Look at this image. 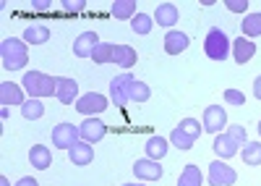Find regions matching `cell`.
<instances>
[{
	"label": "cell",
	"mask_w": 261,
	"mask_h": 186,
	"mask_svg": "<svg viewBox=\"0 0 261 186\" xmlns=\"http://www.w3.org/2000/svg\"><path fill=\"white\" fill-rule=\"evenodd\" d=\"M212 150L217 152V160H227V157H235L238 155V150H241V144H238L227 131H222V134H217L214 136V142H212Z\"/></svg>",
	"instance_id": "obj_11"
},
{
	"label": "cell",
	"mask_w": 261,
	"mask_h": 186,
	"mask_svg": "<svg viewBox=\"0 0 261 186\" xmlns=\"http://www.w3.org/2000/svg\"><path fill=\"white\" fill-rule=\"evenodd\" d=\"M68 157H71L73 165H79V168H84V165H92V160H94V147H92L89 142L79 139L73 147L68 150Z\"/></svg>",
	"instance_id": "obj_14"
},
{
	"label": "cell",
	"mask_w": 261,
	"mask_h": 186,
	"mask_svg": "<svg viewBox=\"0 0 261 186\" xmlns=\"http://www.w3.org/2000/svg\"><path fill=\"white\" fill-rule=\"evenodd\" d=\"M107 108H110V100H107L105 95H99V92H86L76 102V110L81 115H86V118H94V115L105 113Z\"/></svg>",
	"instance_id": "obj_4"
},
{
	"label": "cell",
	"mask_w": 261,
	"mask_h": 186,
	"mask_svg": "<svg viewBox=\"0 0 261 186\" xmlns=\"http://www.w3.org/2000/svg\"><path fill=\"white\" fill-rule=\"evenodd\" d=\"M113 53H115V45H110V42H99L97 48H94V53H92V60L94 63H113Z\"/></svg>",
	"instance_id": "obj_30"
},
{
	"label": "cell",
	"mask_w": 261,
	"mask_h": 186,
	"mask_svg": "<svg viewBox=\"0 0 261 186\" xmlns=\"http://www.w3.org/2000/svg\"><path fill=\"white\" fill-rule=\"evenodd\" d=\"M79 139H81V131L73 123H58L53 129V144L58 150H71Z\"/></svg>",
	"instance_id": "obj_5"
},
{
	"label": "cell",
	"mask_w": 261,
	"mask_h": 186,
	"mask_svg": "<svg viewBox=\"0 0 261 186\" xmlns=\"http://www.w3.org/2000/svg\"><path fill=\"white\" fill-rule=\"evenodd\" d=\"M241 157H243L246 165H251V168L261 165V142H248V144H243Z\"/></svg>",
	"instance_id": "obj_27"
},
{
	"label": "cell",
	"mask_w": 261,
	"mask_h": 186,
	"mask_svg": "<svg viewBox=\"0 0 261 186\" xmlns=\"http://www.w3.org/2000/svg\"><path fill=\"white\" fill-rule=\"evenodd\" d=\"M149 97H151L149 84H144V81H139V79H130V84H128V102H146Z\"/></svg>",
	"instance_id": "obj_25"
},
{
	"label": "cell",
	"mask_w": 261,
	"mask_h": 186,
	"mask_svg": "<svg viewBox=\"0 0 261 186\" xmlns=\"http://www.w3.org/2000/svg\"><path fill=\"white\" fill-rule=\"evenodd\" d=\"M29 162H32V168H37V171H47L53 165L50 147H45V144H34V147L29 150Z\"/></svg>",
	"instance_id": "obj_18"
},
{
	"label": "cell",
	"mask_w": 261,
	"mask_h": 186,
	"mask_svg": "<svg viewBox=\"0 0 261 186\" xmlns=\"http://www.w3.org/2000/svg\"><path fill=\"white\" fill-rule=\"evenodd\" d=\"M230 50H232V42L227 39V34H225L220 27L209 29V34H206V39H204V53H206V58H209V60H217V63H222V60H227Z\"/></svg>",
	"instance_id": "obj_3"
},
{
	"label": "cell",
	"mask_w": 261,
	"mask_h": 186,
	"mask_svg": "<svg viewBox=\"0 0 261 186\" xmlns=\"http://www.w3.org/2000/svg\"><path fill=\"white\" fill-rule=\"evenodd\" d=\"M123 186H144V183H123Z\"/></svg>",
	"instance_id": "obj_41"
},
{
	"label": "cell",
	"mask_w": 261,
	"mask_h": 186,
	"mask_svg": "<svg viewBox=\"0 0 261 186\" xmlns=\"http://www.w3.org/2000/svg\"><path fill=\"white\" fill-rule=\"evenodd\" d=\"M21 39H24L27 45H45L50 39V29L45 24H32V27H27V32H24Z\"/></svg>",
	"instance_id": "obj_22"
},
{
	"label": "cell",
	"mask_w": 261,
	"mask_h": 186,
	"mask_svg": "<svg viewBox=\"0 0 261 186\" xmlns=\"http://www.w3.org/2000/svg\"><path fill=\"white\" fill-rule=\"evenodd\" d=\"M201 183H204V173L199 171V165L188 162L183 173L178 176V186H201Z\"/></svg>",
	"instance_id": "obj_23"
},
{
	"label": "cell",
	"mask_w": 261,
	"mask_h": 186,
	"mask_svg": "<svg viewBox=\"0 0 261 186\" xmlns=\"http://www.w3.org/2000/svg\"><path fill=\"white\" fill-rule=\"evenodd\" d=\"M50 3H34V11H47Z\"/></svg>",
	"instance_id": "obj_39"
},
{
	"label": "cell",
	"mask_w": 261,
	"mask_h": 186,
	"mask_svg": "<svg viewBox=\"0 0 261 186\" xmlns=\"http://www.w3.org/2000/svg\"><path fill=\"white\" fill-rule=\"evenodd\" d=\"M225 8L232 13H246L248 11V0H225Z\"/></svg>",
	"instance_id": "obj_35"
},
{
	"label": "cell",
	"mask_w": 261,
	"mask_h": 186,
	"mask_svg": "<svg viewBox=\"0 0 261 186\" xmlns=\"http://www.w3.org/2000/svg\"><path fill=\"white\" fill-rule=\"evenodd\" d=\"M130 76L128 71H123L120 76H115L113 81H110V100L115 102L118 108H123V105H128V84H130Z\"/></svg>",
	"instance_id": "obj_12"
},
{
	"label": "cell",
	"mask_w": 261,
	"mask_h": 186,
	"mask_svg": "<svg viewBox=\"0 0 261 186\" xmlns=\"http://www.w3.org/2000/svg\"><path fill=\"white\" fill-rule=\"evenodd\" d=\"M188 45H191V39H188L186 32L170 29V32L165 34V53H167V55H180Z\"/></svg>",
	"instance_id": "obj_15"
},
{
	"label": "cell",
	"mask_w": 261,
	"mask_h": 186,
	"mask_svg": "<svg viewBox=\"0 0 261 186\" xmlns=\"http://www.w3.org/2000/svg\"><path fill=\"white\" fill-rule=\"evenodd\" d=\"M206 178H209V186H232L238 181V173L230 168V165H225L222 160H214L209 165Z\"/></svg>",
	"instance_id": "obj_6"
},
{
	"label": "cell",
	"mask_w": 261,
	"mask_h": 186,
	"mask_svg": "<svg viewBox=\"0 0 261 186\" xmlns=\"http://www.w3.org/2000/svg\"><path fill=\"white\" fill-rule=\"evenodd\" d=\"M0 60H3L6 71H21L29 60V45L24 39H16V37L3 39V45H0Z\"/></svg>",
	"instance_id": "obj_2"
},
{
	"label": "cell",
	"mask_w": 261,
	"mask_h": 186,
	"mask_svg": "<svg viewBox=\"0 0 261 186\" xmlns=\"http://www.w3.org/2000/svg\"><path fill=\"white\" fill-rule=\"evenodd\" d=\"M144 147H146V157L160 162L167 155V150H170V139H165V136H149Z\"/></svg>",
	"instance_id": "obj_20"
},
{
	"label": "cell",
	"mask_w": 261,
	"mask_h": 186,
	"mask_svg": "<svg viewBox=\"0 0 261 186\" xmlns=\"http://www.w3.org/2000/svg\"><path fill=\"white\" fill-rule=\"evenodd\" d=\"M63 105H73L79 102V81L68 79V76H60L58 79V95H55Z\"/></svg>",
	"instance_id": "obj_13"
},
{
	"label": "cell",
	"mask_w": 261,
	"mask_h": 186,
	"mask_svg": "<svg viewBox=\"0 0 261 186\" xmlns=\"http://www.w3.org/2000/svg\"><path fill=\"white\" fill-rule=\"evenodd\" d=\"M134 173L139 181H160L162 178V165L151 157H141L134 162Z\"/></svg>",
	"instance_id": "obj_10"
},
{
	"label": "cell",
	"mask_w": 261,
	"mask_h": 186,
	"mask_svg": "<svg viewBox=\"0 0 261 186\" xmlns=\"http://www.w3.org/2000/svg\"><path fill=\"white\" fill-rule=\"evenodd\" d=\"M136 60H139V55H136V50L130 48V45H115V53H113V63H118L120 68H130V66H136Z\"/></svg>",
	"instance_id": "obj_21"
},
{
	"label": "cell",
	"mask_w": 261,
	"mask_h": 186,
	"mask_svg": "<svg viewBox=\"0 0 261 186\" xmlns=\"http://www.w3.org/2000/svg\"><path fill=\"white\" fill-rule=\"evenodd\" d=\"M63 8H65V11H71V13H79V11H84V8H86V3H84V0H76V3H71V0H65Z\"/></svg>",
	"instance_id": "obj_36"
},
{
	"label": "cell",
	"mask_w": 261,
	"mask_h": 186,
	"mask_svg": "<svg viewBox=\"0 0 261 186\" xmlns=\"http://www.w3.org/2000/svg\"><path fill=\"white\" fill-rule=\"evenodd\" d=\"M227 134H230L238 144H248V131H246V126H241V123H232V126H227Z\"/></svg>",
	"instance_id": "obj_33"
},
{
	"label": "cell",
	"mask_w": 261,
	"mask_h": 186,
	"mask_svg": "<svg viewBox=\"0 0 261 186\" xmlns=\"http://www.w3.org/2000/svg\"><path fill=\"white\" fill-rule=\"evenodd\" d=\"M79 131H81V139H84V142L97 144V142H102V139L107 136V123L94 115V118H86L81 126H79Z\"/></svg>",
	"instance_id": "obj_8"
},
{
	"label": "cell",
	"mask_w": 261,
	"mask_h": 186,
	"mask_svg": "<svg viewBox=\"0 0 261 186\" xmlns=\"http://www.w3.org/2000/svg\"><path fill=\"white\" fill-rule=\"evenodd\" d=\"M256 55V45H253V39H232V58H235V63H248V60Z\"/></svg>",
	"instance_id": "obj_19"
},
{
	"label": "cell",
	"mask_w": 261,
	"mask_h": 186,
	"mask_svg": "<svg viewBox=\"0 0 261 186\" xmlns=\"http://www.w3.org/2000/svg\"><path fill=\"white\" fill-rule=\"evenodd\" d=\"M201 123H204V131L206 134H222V129L227 126V113H225V108H220V105H209L206 110H204V118H201Z\"/></svg>",
	"instance_id": "obj_7"
},
{
	"label": "cell",
	"mask_w": 261,
	"mask_h": 186,
	"mask_svg": "<svg viewBox=\"0 0 261 186\" xmlns=\"http://www.w3.org/2000/svg\"><path fill=\"white\" fill-rule=\"evenodd\" d=\"M193 136H188L186 131H180V129H172V134H170V144L172 147H178V150H191L193 147Z\"/></svg>",
	"instance_id": "obj_31"
},
{
	"label": "cell",
	"mask_w": 261,
	"mask_h": 186,
	"mask_svg": "<svg viewBox=\"0 0 261 186\" xmlns=\"http://www.w3.org/2000/svg\"><path fill=\"white\" fill-rule=\"evenodd\" d=\"M178 18H180V13H178V8L172 3H160L157 11H154V21L160 27H165V29H172L178 24Z\"/></svg>",
	"instance_id": "obj_17"
},
{
	"label": "cell",
	"mask_w": 261,
	"mask_h": 186,
	"mask_svg": "<svg viewBox=\"0 0 261 186\" xmlns=\"http://www.w3.org/2000/svg\"><path fill=\"white\" fill-rule=\"evenodd\" d=\"M151 27H154V16H149V13H136L130 18V29L136 34H149Z\"/></svg>",
	"instance_id": "obj_29"
},
{
	"label": "cell",
	"mask_w": 261,
	"mask_h": 186,
	"mask_svg": "<svg viewBox=\"0 0 261 186\" xmlns=\"http://www.w3.org/2000/svg\"><path fill=\"white\" fill-rule=\"evenodd\" d=\"M16 186H39V183H37L32 176H24V178H18V183H16Z\"/></svg>",
	"instance_id": "obj_38"
},
{
	"label": "cell",
	"mask_w": 261,
	"mask_h": 186,
	"mask_svg": "<svg viewBox=\"0 0 261 186\" xmlns=\"http://www.w3.org/2000/svg\"><path fill=\"white\" fill-rule=\"evenodd\" d=\"M97 45H99V37H97L94 32H81L79 39L73 42V55H79V58H92V53H94Z\"/></svg>",
	"instance_id": "obj_16"
},
{
	"label": "cell",
	"mask_w": 261,
	"mask_h": 186,
	"mask_svg": "<svg viewBox=\"0 0 261 186\" xmlns=\"http://www.w3.org/2000/svg\"><path fill=\"white\" fill-rule=\"evenodd\" d=\"M58 79L60 76H50L45 71H27L24 79H21V87H24L27 97L45 100V97L58 95Z\"/></svg>",
	"instance_id": "obj_1"
},
{
	"label": "cell",
	"mask_w": 261,
	"mask_h": 186,
	"mask_svg": "<svg viewBox=\"0 0 261 186\" xmlns=\"http://www.w3.org/2000/svg\"><path fill=\"white\" fill-rule=\"evenodd\" d=\"M27 100L29 97H27L24 87L16 84V81H3V84H0V102H3V108H8V105H24Z\"/></svg>",
	"instance_id": "obj_9"
},
{
	"label": "cell",
	"mask_w": 261,
	"mask_h": 186,
	"mask_svg": "<svg viewBox=\"0 0 261 186\" xmlns=\"http://www.w3.org/2000/svg\"><path fill=\"white\" fill-rule=\"evenodd\" d=\"M241 29H243L246 39L261 37V13H246L243 21H241Z\"/></svg>",
	"instance_id": "obj_26"
},
{
	"label": "cell",
	"mask_w": 261,
	"mask_h": 186,
	"mask_svg": "<svg viewBox=\"0 0 261 186\" xmlns=\"http://www.w3.org/2000/svg\"><path fill=\"white\" fill-rule=\"evenodd\" d=\"M0 186H11V181H8L6 176H0Z\"/></svg>",
	"instance_id": "obj_40"
},
{
	"label": "cell",
	"mask_w": 261,
	"mask_h": 186,
	"mask_svg": "<svg viewBox=\"0 0 261 186\" xmlns=\"http://www.w3.org/2000/svg\"><path fill=\"white\" fill-rule=\"evenodd\" d=\"M222 97H225V102H230V105H238V108L246 105V95H243L241 89H232V87H230V89H225Z\"/></svg>",
	"instance_id": "obj_34"
},
{
	"label": "cell",
	"mask_w": 261,
	"mask_h": 186,
	"mask_svg": "<svg viewBox=\"0 0 261 186\" xmlns=\"http://www.w3.org/2000/svg\"><path fill=\"white\" fill-rule=\"evenodd\" d=\"M21 115H24L27 121H37V118H42V115H45V102H39V100L29 97L24 105H21Z\"/></svg>",
	"instance_id": "obj_28"
},
{
	"label": "cell",
	"mask_w": 261,
	"mask_h": 186,
	"mask_svg": "<svg viewBox=\"0 0 261 186\" xmlns=\"http://www.w3.org/2000/svg\"><path fill=\"white\" fill-rule=\"evenodd\" d=\"M136 16V3L134 0H115L113 3V18L115 21H130Z\"/></svg>",
	"instance_id": "obj_24"
},
{
	"label": "cell",
	"mask_w": 261,
	"mask_h": 186,
	"mask_svg": "<svg viewBox=\"0 0 261 186\" xmlns=\"http://www.w3.org/2000/svg\"><path fill=\"white\" fill-rule=\"evenodd\" d=\"M253 97H256V100H261V74L253 79Z\"/></svg>",
	"instance_id": "obj_37"
},
{
	"label": "cell",
	"mask_w": 261,
	"mask_h": 186,
	"mask_svg": "<svg viewBox=\"0 0 261 186\" xmlns=\"http://www.w3.org/2000/svg\"><path fill=\"white\" fill-rule=\"evenodd\" d=\"M178 129L186 131V134L193 136V139H199V136L204 134V126H199V121H196V118H183V121L178 123Z\"/></svg>",
	"instance_id": "obj_32"
},
{
	"label": "cell",
	"mask_w": 261,
	"mask_h": 186,
	"mask_svg": "<svg viewBox=\"0 0 261 186\" xmlns=\"http://www.w3.org/2000/svg\"><path fill=\"white\" fill-rule=\"evenodd\" d=\"M258 136H261V121H258Z\"/></svg>",
	"instance_id": "obj_42"
}]
</instances>
